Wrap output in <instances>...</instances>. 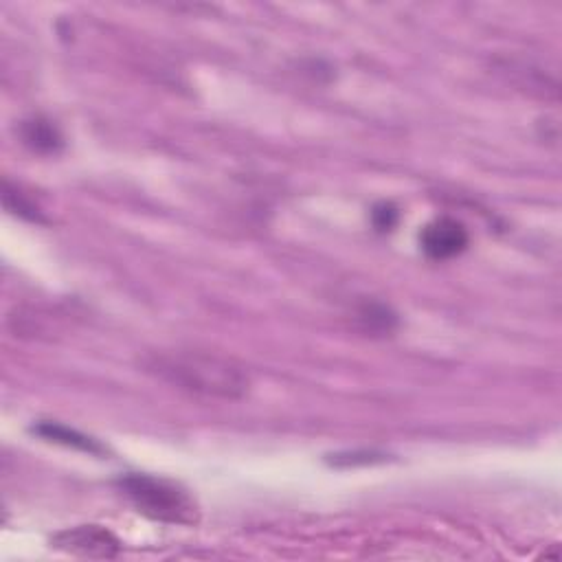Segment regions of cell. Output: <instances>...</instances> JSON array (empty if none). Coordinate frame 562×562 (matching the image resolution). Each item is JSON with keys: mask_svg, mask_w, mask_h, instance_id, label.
<instances>
[{"mask_svg": "<svg viewBox=\"0 0 562 562\" xmlns=\"http://www.w3.org/2000/svg\"><path fill=\"white\" fill-rule=\"evenodd\" d=\"M143 369L176 389L202 398L238 400L251 387V378L240 365L205 352L150 354L143 358Z\"/></svg>", "mask_w": 562, "mask_h": 562, "instance_id": "cell-1", "label": "cell"}, {"mask_svg": "<svg viewBox=\"0 0 562 562\" xmlns=\"http://www.w3.org/2000/svg\"><path fill=\"white\" fill-rule=\"evenodd\" d=\"M119 488L137 512L150 521L165 525H196L200 521L196 501L174 481L152 475H126L119 479Z\"/></svg>", "mask_w": 562, "mask_h": 562, "instance_id": "cell-2", "label": "cell"}, {"mask_svg": "<svg viewBox=\"0 0 562 562\" xmlns=\"http://www.w3.org/2000/svg\"><path fill=\"white\" fill-rule=\"evenodd\" d=\"M51 545L60 552L80 558L110 560L119 556V538L101 525H80L64 530L51 538Z\"/></svg>", "mask_w": 562, "mask_h": 562, "instance_id": "cell-3", "label": "cell"}, {"mask_svg": "<svg viewBox=\"0 0 562 562\" xmlns=\"http://www.w3.org/2000/svg\"><path fill=\"white\" fill-rule=\"evenodd\" d=\"M422 251L431 260H451V257L464 253L468 246V231L462 222L453 218H440L426 224L420 233Z\"/></svg>", "mask_w": 562, "mask_h": 562, "instance_id": "cell-4", "label": "cell"}, {"mask_svg": "<svg viewBox=\"0 0 562 562\" xmlns=\"http://www.w3.org/2000/svg\"><path fill=\"white\" fill-rule=\"evenodd\" d=\"M20 139L29 150L38 154H55L64 148L62 132L47 117H31L22 121Z\"/></svg>", "mask_w": 562, "mask_h": 562, "instance_id": "cell-5", "label": "cell"}, {"mask_svg": "<svg viewBox=\"0 0 562 562\" xmlns=\"http://www.w3.org/2000/svg\"><path fill=\"white\" fill-rule=\"evenodd\" d=\"M38 437L53 444H62L66 448H75V451H82L88 455H104V446H101L93 437H88L80 431L69 429V426L58 424V422H40L31 429Z\"/></svg>", "mask_w": 562, "mask_h": 562, "instance_id": "cell-6", "label": "cell"}, {"mask_svg": "<svg viewBox=\"0 0 562 562\" xmlns=\"http://www.w3.org/2000/svg\"><path fill=\"white\" fill-rule=\"evenodd\" d=\"M3 202H5V209L9 213H14V216H18L22 220H29V222H36V224H47V218H44V213L40 211L36 202L27 198L18 187H14L9 181H5V185H3Z\"/></svg>", "mask_w": 562, "mask_h": 562, "instance_id": "cell-7", "label": "cell"}, {"mask_svg": "<svg viewBox=\"0 0 562 562\" xmlns=\"http://www.w3.org/2000/svg\"><path fill=\"white\" fill-rule=\"evenodd\" d=\"M358 319H361L363 328L367 332H378V334H389L396 328V314L389 308L380 306V303H365V306L358 310Z\"/></svg>", "mask_w": 562, "mask_h": 562, "instance_id": "cell-8", "label": "cell"}, {"mask_svg": "<svg viewBox=\"0 0 562 562\" xmlns=\"http://www.w3.org/2000/svg\"><path fill=\"white\" fill-rule=\"evenodd\" d=\"M398 209L393 207V205H387V202H382V205H378L374 211H372V222H374V227L380 231V233H387L391 231L393 227L398 224Z\"/></svg>", "mask_w": 562, "mask_h": 562, "instance_id": "cell-9", "label": "cell"}, {"mask_svg": "<svg viewBox=\"0 0 562 562\" xmlns=\"http://www.w3.org/2000/svg\"><path fill=\"white\" fill-rule=\"evenodd\" d=\"M385 462V455L380 453H347V455H334L332 464L334 466H369V464H378Z\"/></svg>", "mask_w": 562, "mask_h": 562, "instance_id": "cell-10", "label": "cell"}]
</instances>
